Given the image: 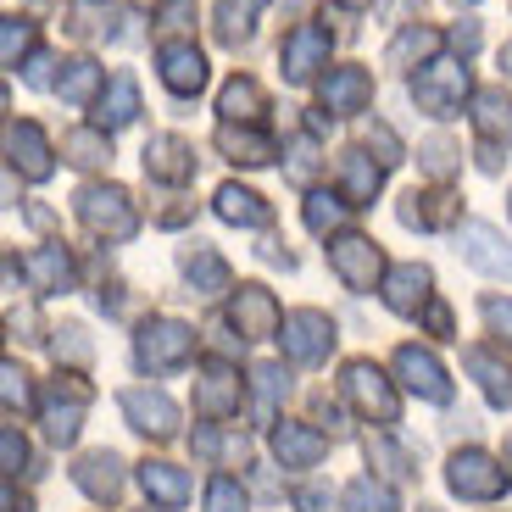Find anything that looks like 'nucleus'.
I'll use <instances>...</instances> for the list:
<instances>
[{
  "instance_id": "nucleus-1",
  "label": "nucleus",
  "mask_w": 512,
  "mask_h": 512,
  "mask_svg": "<svg viewBox=\"0 0 512 512\" xmlns=\"http://www.w3.org/2000/svg\"><path fill=\"white\" fill-rule=\"evenodd\" d=\"M468 90H474V78L462 62H423V73L412 78V101L429 117H457Z\"/></svg>"
},
{
  "instance_id": "nucleus-2",
  "label": "nucleus",
  "mask_w": 512,
  "mask_h": 512,
  "mask_svg": "<svg viewBox=\"0 0 512 512\" xmlns=\"http://www.w3.org/2000/svg\"><path fill=\"white\" fill-rule=\"evenodd\" d=\"M78 218L90 223L95 234H106V240H128L140 229V212H134L128 190H117V184H84L78 190Z\"/></svg>"
},
{
  "instance_id": "nucleus-3",
  "label": "nucleus",
  "mask_w": 512,
  "mask_h": 512,
  "mask_svg": "<svg viewBox=\"0 0 512 512\" xmlns=\"http://www.w3.org/2000/svg\"><path fill=\"white\" fill-rule=\"evenodd\" d=\"M195 357V329L190 323H173V318H156L140 329V340H134V362L151 373H167V368H184V362Z\"/></svg>"
},
{
  "instance_id": "nucleus-4",
  "label": "nucleus",
  "mask_w": 512,
  "mask_h": 512,
  "mask_svg": "<svg viewBox=\"0 0 512 512\" xmlns=\"http://www.w3.org/2000/svg\"><path fill=\"white\" fill-rule=\"evenodd\" d=\"M329 268L340 273V284L346 290H373V279H379V268H384V256H379V245L368 240V234H340V240L329 245Z\"/></svg>"
},
{
  "instance_id": "nucleus-5",
  "label": "nucleus",
  "mask_w": 512,
  "mask_h": 512,
  "mask_svg": "<svg viewBox=\"0 0 512 512\" xmlns=\"http://www.w3.org/2000/svg\"><path fill=\"white\" fill-rule=\"evenodd\" d=\"M346 396L357 401L362 418H379V423H396V396H390V384L373 362H346Z\"/></svg>"
},
{
  "instance_id": "nucleus-6",
  "label": "nucleus",
  "mask_w": 512,
  "mask_h": 512,
  "mask_svg": "<svg viewBox=\"0 0 512 512\" xmlns=\"http://www.w3.org/2000/svg\"><path fill=\"white\" fill-rule=\"evenodd\" d=\"M451 490L468 496V501H496L501 490H507V474H501L485 451H457V457H451Z\"/></svg>"
},
{
  "instance_id": "nucleus-7",
  "label": "nucleus",
  "mask_w": 512,
  "mask_h": 512,
  "mask_svg": "<svg viewBox=\"0 0 512 512\" xmlns=\"http://www.w3.org/2000/svg\"><path fill=\"white\" fill-rule=\"evenodd\" d=\"M284 351H290L295 362H323L334 351V323L312 307L290 312V318H284Z\"/></svg>"
},
{
  "instance_id": "nucleus-8",
  "label": "nucleus",
  "mask_w": 512,
  "mask_h": 512,
  "mask_svg": "<svg viewBox=\"0 0 512 512\" xmlns=\"http://www.w3.org/2000/svg\"><path fill=\"white\" fill-rule=\"evenodd\" d=\"M279 62H284V78H290V84H307V78L329 62V34H323L318 23H301L290 39H284Z\"/></svg>"
},
{
  "instance_id": "nucleus-9",
  "label": "nucleus",
  "mask_w": 512,
  "mask_h": 512,
  "mask_svg": "<svg viewBox=\"0 0 512 512\" xmlns=\"http://www.w3.org/2000/svg\"><path fill=\"white\" fill-rule=\"evenodd\" d=\"M156 73H162V84L173 95H195L206 84V56L195 45H184V39H167L156 51Z\"/></svg>"
},
{
  "instance_id": "nucleus-10",
  "label": "nucleus",
  "mask_w": 512,
  "mask_h": 512,
  "mask_svg": "<svg viewBox=\"0 0 512 512\" xmlns=\"http://www.w3.org/2000/svg\"><path fill=\"white\" fill-rule=\"evenodd\" d=\"M234 329L251 334V340L279 334L284 312H279V301H273V290H262V284H240V290H234Z\"/></svg>"
},
{
  "instance_id": "nucleus-11",
  "label": "nucleus",
  "mask_w": 512,
  "mask_h": 512,
  "mask_svg": "<svg viewBox=\"0 0 512 512\" xmlns=\"http://www.w3.org/2000/svg\"><path fill=\"white\" fill-rule=\"evenodd\" d=\"M373 101V73L368 67H329L323 78V106L334 117H351V112H368Z\"/></svg>"
},
{
  "instance_id": "nucleus-12",
  "label": "nucleus",
  "mask_w": 512,
  "mask_h": 512,
  "mask_svg": "<svg viewBox=\"0 0 512 512\" xmlns=\"http://www.w3.org/2000/svg\"><path fill=\"white\" fill-rule=\"evenodd\" d=\"M6 156L12 167H23L28 179H51V140H45V128L39 123H12L6 128Z\"/></svg>"
},
{
  "instance_id": "nucleus-13",
  "label": "nucleus",
  "mask_w": 512,
  "mask_h": 512,
  "mask_svg": "<svg viewBox=\"0 0 512 512\" xmlns=\"http://www.w3.org/2000/svg\"><path fill=\"white\" fill-rule=\"evenodd\" d=\"M462 256L474 262L479 273H496V279H512V245L501 240L490 223H468L462 229Z\"/></svg>"
},
{
  "instance_id": "nucleus-14",
  "label": "nucleus",
  "mask_w": 512,
  "mask_h": 512,
  "mask_svg": "<svg viewBox=\"0 0 512 512\" xmlns=\"http://www.w3.org/2000/svg\"><path fill=\"white\" fill-rule=\"evenodd\" d=\"M145 173L162 184H184L195 173V151L179 134H156V140H145Z\"/></svg>"
},
{
  "instance_id": "nucleus-15",
  "label": "nucleus",
  "mask_w": 512,
  "mask_h": 512,
  "mask_svg": "<svg viewBox=\"0 0 512 512\" xmlns=\"http://www.w3.org/2000/svg\"><path fill=\"white\" fill-rule=\"evenodd\" d=\"M123 412L134 418L140 435H173L179 429V407L162 390H123Z\"/></svg>"
},
{
  "instance_id": "nucleus-16",
  "label": "nucleus",
  "mask_w": 512,
  "mask_h": 512,
  "mask_svg": "<svg viewBox=\"0 0 512 512\" xmlns=\"http://www.w3.org/2000/svg\"><path fill=\"white\" fill-rule=\"evenodd\" d=\"M396 373L407 379V390H418L423 401H446L451 396V384H446V373H440V362L429 357V351H418V346H401L396 351Z\"/></svg>"
},
{
  "instance_id": "nucleus-17",
  "label": "nucleus",
  "mask_w": 512,
  "mask_h": 512,
  "mask_svg": "<svg viewBox=\"0 0 512 512\" xmlns=\"http://www.w3.org/2000/svg\"><path fill=\"white\" fill-rule=\"evenodd\" d=\"M379 179H384V162H373L368 151H340V195L351 206H373Z\"/></svg>"
},
{
  "instance_id": "nucleus-18",
  "label": "nucleus",
  "mask_w": 512,
  "mask_h": 512,
  "mask_svg": "<svg viewBox=\"0 0 512 512\" xmlns=\"http://www.w3.org/2000/svg\"><path fill=\"white\" fill-rule=\"evenodd\" d=\"M140 117V84L128 73H117L112 84L101 90V101H95V128H123Z\"/></svg>"
},
{
  "instance_id": "nucleus-19",
  "label": "nucleus",
  "mask_w": 512,
  "mask_h": 512,
  "mask_svg": "<svg viewBox=\"0 0 512 512\" xmlns=\"http://www.w3.org/2000/svg\"><path fill=\"white\" fill-rule=\"evenodd\" d=\"M273 451H279L284 468H318L323 451H329V440L318 435V429H301V423H284L279 435H273Z\"/></svg>"
},
{
  "instance_id": "nucleus-20",
  "label": "nucleus",
  "mask_w": 512,
  "mask_h": 512,
  "mask_svg": "<svg viewBox=\"0 0 512 512\" xmlns=\"http://www.w3.org/2000/svg\"><path fill=\"white\" fill-rule=\"evenodd\" d=\"M212 201H218V218L223 223H240V229H262V223L273 218V206L262 201L256 190H245V184H223Z\"/></svg>"
},
{
  "instance_id": "nucleus-21",
  "label": "nucleus",
  "mask_w": 512,
  "mask_h": 512,
  "mask_svg": "<svg viewBox=\"0 0 512 512\" xmlns=\"http://www.w3.org/2000/svg\"><path fill=\"white\" fill-rule=\"evenodd\" d=\"M474 128L485 134V145H512V95L479 90L474 95Z\"/></svg>"
},
{
  "instance_id": "nucleus-22",
  "label": "nucleus",
  "mask_w": 512,
  "mask_h": 512,
  "mask_svg": "<svg viewBox=\"0 0 512 512\" xmlns=\"http://www.w3.org/2000/svg\"><path fill=\"white\" fill-rule=\"evenodd\" d=\"M218 151L229 156V162H240V167L273 162V140H268V134H256V128H234V123L218 128Z\"/></svg>"
},
{
  "instance_id": "nucleus-23",
  "label": "nucleus",
  "mask_w": 512,
  "mask_h": 512,
  "mask_svg": "<svg viewBox=\"0 0 512 512\" xmlns=\"http://www.w3.org/2000/svg\"><path fill=\"white\" fill-rule=\"evenodd\" d=\"M262 106H268L262 84H256V78H240V73H234L229 84H223V95H218V112L229 117V123H256Z\"/></svg>"
},
{
  "instance_id": "nucleus-24",
  "label": "nucleus",
  "mask_w": 512,
  "mask_h": 512,
  "mask_svg": "<svg viewBox=\"0 0 512 512\" xmlns=\"http://www.w3.org/2000/svg\"><path fill=\"white\" fill-rule=\"evenodd\" d=\"M184 279L195 284V295H223V290H229V268H223V256L206 251V245H190V251H184Z\"/></svg>"
},
{
  "instance_id": "nucleus-25",
  "label": "nucleus",
  "mask_w": 512,
  "mask_h": 512,
  "mask_svg": "<svg viewBox=\"0 0 512 512\" xmlns=\"http://www.w3.org/2000/svg\"><path fill=\"white\" fill-rule=\"evenodd\" d=\"M429 268H418V262H401L396 273H390V284H384V301L396 312H418L423 307V295H429Z\"/></svg>"
},
{
  "instance_id": "nucleus-26",
  "label": "nucleus",
  "mask_w": 512,
  "mask_h": 512,
  "mask_svg": "<svg viewBox=\"0 0 512 512\" xmlns=\"http://www.w3.org/2000/svg\"><path fill=\"white\" fill-rule=\"evenodd\" d=\"M451 218H457V201H451L446 190H429V195L412 190L407 201H401V223H412V229H440V223H451Z\"/></svg>"
},
{
  "instance_id": "nucleus-27",
  "label": "nucleus",
  "mask_w": 512,
  "mask_h": 512,
  "mask_svg": "<svg viewBox=\"0 0 512 512\" xmlns=\"http://www.w3.org/2000/svg\"><path fill=\"white\" fill-rule=\"evenodd\" d=\"M117 468H123V462H117L112 451H95V457L78 462V474H73V479H78L84 490H90L95 501H112V496H117V485H123V474H117Z\"/></svg>"
},
{
  "instance_id": "nucleus-28",
  "label": "nucleus",
  "mask_w": 512,
  "mask_h": 512,
  "mask_svg": "<svg viewBox=\"0 0 512 512\" xmlns=\"http://www.w3.org/2000/svg\"><path fill=\"white\" fill-rule=\"evenodd\" d=\"M62 151H67V162L73 167H106L112 162V140H106V128H73L62 140Z\"/></svg>"
},
{
  "instance_id": "nucleus-29",
  "label": "nucleus",
  "mask_w": 512,
  "mask_h": 512,
  "mask_svg": "<svg viewBox=\"0 0 512 512\" xmlns=\"http://www.w3.org/2000/svg\"><path fill=\"white\" fill-rule=\"evenodd\" d=\"M262 6H268V0H218V39H223V45L251 39L256 12H262Z\"/></svg>"
},
{
  "instance_id": "nucleus-30",
  "label": "nucleus",
  "mask_w": 512,
  "mask_h": 512,
  "mask_svg": "<svg viewBox=\"0 0 512 512\" xmlns=\"http://www.w3.org/2000/svg\"><path fill=\"white\" fill-rule=\"evenodd\" d=\"M56 90H62V101L84 106L95 90H101V67H95L90 56H73V62H62V78H56Z\"/></svg>"
},
{
  "instance_id": "nucleus-31",
  "label": "nucleus",
  "mask_w": 512,
  "mask_h": 512,
  "mask_svg": "<svg viewBox=\"0 0 512 512\" xmlns=\"http://www.w3.org/2000/svg\"><path fill=\"white\" fill-rule=\"evenodd\" d=\"M28 273H34V290L56 295V290H67V273H73V262H67L62 245H45V251L28 256Z\"/></svg>"
},
{
  "instance_id": "nucleus-32",
  "label": "nucleus",
  "mask_w": 512,
  "mask_h": 512,
  "mask_svg": "<svg viewBox=\"0 0 512 512\" xmlns=\"http://www.w3.org/2000/svg\"><path fill=\"white\" fill-rule=\"evenodd\" d=\"M229 407H240V379L223 373V368H212V373H206V384H201V412H206V418H223Z\"/></svg>"
},
{
  "instance_id": "nucleus-33",
  "label": "nucleus",
  "mask_w": 512,
  "mask_h": 512,
  "mask_svg": "<svg viewBox=\"0 0 512 512\" xmlns=\"http://www.w3.org/2000/svg\"><path fill=\"white\" fill-rule=\"evenodd\" d=\"M140 479H145V490H156L162 501H184V496H190V479H184L173 462H145Z\"/></svg>"
},
{
  "instance_id": "nucleus-34",
  "label": "nucleus",
  "mask_w": 512,
  "mask_h": 512,
  "mask_svg": "<svg viewBox=\"0 0 512 512\" xmlns=\"http://www.w3.org/2000/svg\"><path fill=\"white\" fill-rule=\"evenodd\" d=\"M73 28H78V34H95V39H112V34H117V12H112V0H78Z\"/></svg>"
},
{
  "instance_id": "nucleus-35",
  "label": "nucleus",
  "mask_w": 512,
  "mask_h": 512,
  "mask_svg": "<svg viewBox=\"0 0 512 512\" xmlns=\"http://www.w3.org/2000/svg\"><path fill=\"white\" fill-rule=\"evenodd\" d=\"M28 45H34V23H28V17H6V23H0V62L17 67L28 56Z\"/></svg>"
},
{
  "instance_id": "nucleus-36",
  "label": "nucleus",
  "mask_w": 512,
  "mask_h": 512,
  "mask_svg": "<svg viewBox=\"0 0 512 512\" xmlns=\"http://www.w3.org/2000/svg\"><path fill=\"white\" fill-rule=\"evenodd\" d=\"M435 45H440V34H435V28H407V34H401L396 45H390V62H396V67L423 62V56L435 51Z\"/></svg>"
},
{
  "instance_id": "nucleus-37",
  "label": "nucleus",
  "mask_w": 512,
  "mask_h": 512,
  "mask_svg": "<svg viewBox=\"0 0 512 512\" xmlns=\"http://www.w3.org/2000/svg\"><path fill=\"white\" fill-rule=\"evenodd\" d=\"M468 368L479 373V384H485V396H490V401H512V373L496 368L485 351H468Z\"/></svg>"
},
{
  "instance_id": "nucleus-38",
  "label": "nucleus",
  "mask_w": 512,
  "mask_h": 512,
  "mask_svg": "<svg viewBox=\"0 0 512 512\" xmlns=\"http://www.w3.org/2000/svg\"><path fill=\"white\" fill-rule=\"evenodd\" d=\"M346 195H312V201H307V229L312 234H329L334 229V223H340V212H346Z\"/></svg>"
},
{
  "instance_id": "nucleus-39",
  "label": "nucleus",
  "mask_w": 512,
  "mask_h": 512,
  "mask_svg": "<svg viewBox=\"0 0 512 512\" xmlns=\"http://www.w3.org/2000/svg\"><path fill=\"white\" fill-rule=\"evenodd\" d=\"M251 379H256V412L268 418L273 401H279V390H284V368H273V362H268V368H256Z\"/></svg>"
},
{
  "instance_id": "nucleus-40",
  "label": "nucleus",
  "mask_w": 512,
  "mask_h": 512,
  "mask_svg": "<svg viewBox=\"0 0 512 512\" xmlns=\"http://www.w3.org/2000/svg\"><path fill=\"white\" fill-rule=\"evenodd\" d=\"M346 496H351V507H357V512H396V501L384 496V490L373 485V479H357V485H351Z\"/></svg>"
},
{
  "instance_id": "nucleus-41",
  "label": "nucleus",
  "mask_w": 512,
  "mask_h": 512,
  "mask_svg": "<svg viewBox=\"0 0 512 512\" xmlns=\"http://www.w3.org/2000/svg\"><path fill=\"white\" fill-rule=\"evenodd\" d=\"M418 156H423L429 173H451V167H457V145H451V140H423Z\"/></svg>"
},
{
  "instance_id": "nucleus-42",
  "label": "nucleus",
  "mask_w": 512,
  "mask_h": 512,
  "mask_svg": "<svg viewBox=\"0 0 512 512\" xmlns=\"http://www.w3.org/2000/svg\"><path fill=\"white\" fill-rule=\"evenodd\" d=\"M206 501H212V512H245V496H240V485H234V479H212Z\"/></svg>"
},
{
  "instance_id": "nucleus-43",
  "label": "nucleus",
  "mask_w": 512,
  "mask_h": 512,
  "mask_svg": "<svg viewBox=\"0 0 512 512\" xmlns=\"http://www.w3.org/2000/svg\"><path fill=\"white\" fill-rule=\"evenodd\" d=\"M368 457H373V462H384V474H390V479H407V474H412L407 457H401L396 446H384V440H379V446H368Z\"/></svg>"
},
{
  "instance_id": "nucleus-44",
  "label": "nucleus",
  "mask_w": 512,
  "mask_h": 512,
  "mask_svg": "<svg viewBox=\"0 0 512 512\" xmlns=\"http://www.w3.org/2000/svg\"><path fill=\"white\" fill-rule=\"evenodd\" d=\"M368 145H379V162H384V167L401 162V140H396V134H390L384 123H373V128H368Z\"/></svg>"
},
{
  "instance_id": "nucleus-45",
  "label": "nucleus",
  "mask_w": 512,
  "mask_h": 512,
  "mask_svg": "<svg viewBox=\"0 0 512 512\" xmlns=\"http://www.w3.org/2000/svg\"><path fill=\"white\" fill-rule=\"evenodd\" d=\"M423 0H373V12H379V23H401V17H412Z\"/></svg>"
},
{
  "instance_id": "nucleus-46",
  "label": "nucleus",
  "mask_w": 512,
  "mask_h": 512,
  "mask_svg": "<svg viewBox=\"0 0 512 512\" xmlns=\"http://www.w3.org/2000/svg\"><path fill=\"white\" fill-rule=\"evenodd\" d=\"M195 17V0H162V23L167 28H190Z\"/></svg>"
},
{
  "instance_id": "nucleus-47",
  "label": "nucleus",
  "mask_w": 512,
  "mask_h": 512,
  "mask_svg": "<svg viewBox=\"0 0 512 512\" xmlns=\"http://www.w3.org/2000/svg\"><path fill=\"white\" fill-rule=\"evenodd\" d=\"M485 318H490V329H501L512 340V301H485Z\"/></svg>"
},
{
  "instance_id": "nucleus-48",
  "label": "nucleus",
  "mask_w": 512,
  "mask_h": 512,
  "mask_svg": "<svg viewBox=\"0 0 512 512\" xmlns=\"http://www.w3.org/2000/svg\"><path fill=\"white\" fill-rule=\"evenodd\" d=\"M295 507H301V512H334V496H323V490H301Z\"/></svg>"
},
{
  "instance_id": "nucleus-49",
  "label": "nucleus",
  "mask_w": 512,
  "mask_h": 512,
  "mask_svg": "<svg viewBox=\"0 0 512 512\" xmlns=\"http://www.w3.org/2000/svg\"><path fill=\"white\" fill-rule=\"evenodd\" d=\"M451 45H457V51L468 56V51L479 45V23H457V28H451Z\"/></svg>"
},
{
  "instance_id": "nucleus-50",
  "label": "nucleus",
  "mask_w": 512,
  "mask_h": 512,
  "mask_svg": "<svg viewBox=\"0 0 512 512\" xmlns=\"http://www.w3.org/2000/svg\"><path fill=\"white\" fill-rule=\"evenodd\" d=\"M28 373H17V368H6V401H28Z\"/></svg>"
},
{
  "instance_id": "nucleus-51",
  "label": "nucleus",
  "mask_w": 512,
  "mask_h": 512,
  "mask_svg": "<svg viewBox=\"0 0 512 512\" xmlns=\"http://www.w3.org/2000/svg\"><path fill=\"white\" fill-rule=\"evenodd\" d=\"M28 84H51V56H34L28 62Z\"/></svg>"
},
{
  "instance_id": "nucleus-52",
  "label": "nucleus",
  "mask_w": 512,
  "mask_h": 512,
  "mask_svg": "<svg viewBox=\"0 0 512 512\" xmlns=\"http://www.w3.org/2000/svg\"><path fill=\"white\" fill-rule=\"evenodd\" d=\"M429 329H435V334H451V312L440 307V301H435V307H429Z\"/></svg>"
},
{
  "instance_id": "nucleus-53",
  "label": "nucleus",
  "mask_w": 512,
  "mask_h": 512,
  "mask_svg": "<svg viewBox=\"0 0 512 512\" xmlns=\"http://www.w3.org/2000/svg\"><path fill=\"white\" fill-rule=\"evenodd\" d=\"M6 462H12V468L23 462V440H17V435H6Z\"/></svg>"
},
{
  "instance_id": "nucleus-54",
  "label": "nucleus",
  "mask_w": 512,
  "mask_h": 512,
  "mask_svg": "<svg viewBox=\"0 0 512 512\" xmlns=\"http://www.w3.org/2000/svg\"><path fill=\"white\" fill-rule=\"evenodd\" d=\"M501 78H512V39L501 45Z\"/></svg>"
},
{
  "instance_id": "nucleus-55",
  "label": "nucleus",
  "mask_w": 512,
  "mask_h": 512,
  "mask_svg": "<svg viewBox=\"0 0 512 512\" xmlns=\"http://www.w3.org/2000/svg\"><path fill=\"white\" fill-rule=\"evenodd\" d=\"M340 6H357V0H340Z\"/></svg>"
},
{
  "instance_id": "nucleus-56",
  "label": "nucleus",
  "mask_w": 512,
  "mask_h": 512,
  "mask_svg": "<svg viewBox=\"0 0 512 512\" xmlns=\"http://www.w3.org/2000/svg\"><path fill=\"white\" fill-rule=\"evenodd\" d=\"M140 6H151V0H140Z\"/></svg>"
}]
</instances>
